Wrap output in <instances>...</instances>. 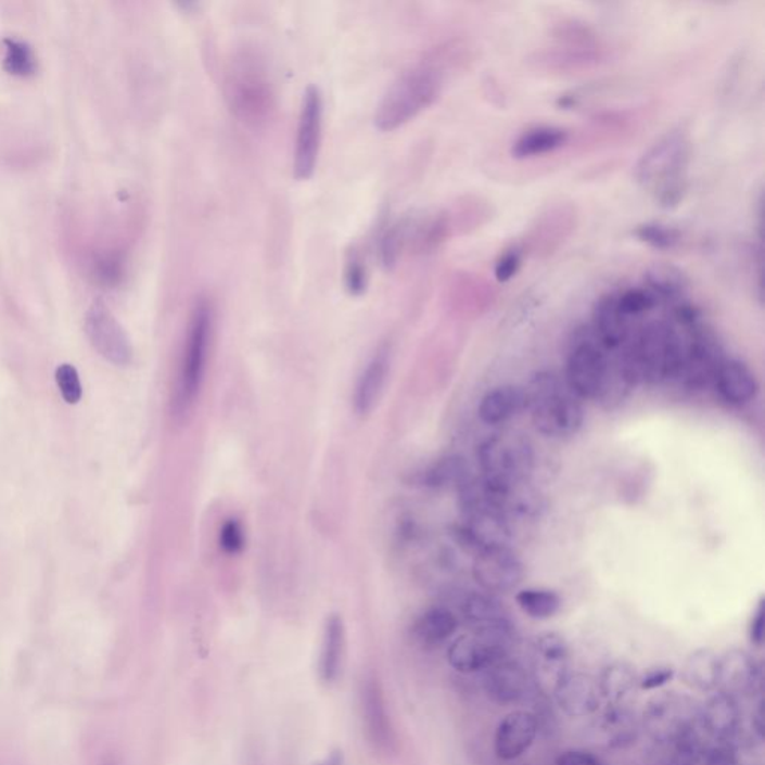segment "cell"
Listing matches in <instances>:
<instances>
[{
    "instance_id": "cell-33",
    "label": "cell",
    "mask_w": 765,
    "mask_h": 765,
    "mask_svg": "<svg viewBox=\"0 0 765 765\" xmlns=\"http://www.w3.org/2000/svg\"><path fill=\"white\" fill-rule=\"evenodd\" d=\"M470 468L462 456L451 455L438 459L437 462L420 471L415 477V483L431 489H447V487H461L470 481Z\"/></svg>"
},
{
    "instance_id": "cell-4",
    "label": "cell",
    "mask_w": 765,
    "mask_h": 765,
    "mask_svg": "<svg viewBox=\"0 0 765 765\" xmlns=\"http://www.w3.org/2000/svg\"><path fill=\"white\" fill-rule=\"evenodd\" d=\"M525 392L526 410L531 411L535 430L546 437H573L584 426L581 398L554 372H537L526 384Z\"/></svg>"
},
{
    "instance_id": "cell-49",
    "label": "cell",
    "mask_w": 765,
    "mask_h": 765,
    "mask_svg": "<svg viewBox=\"0 0 765 765\" xmlns=\"http://www.w3.org/2000/svg\"><path fill=\"white\" fill-rule=\"evenodd\" d=\"M316 765H346V761H344L343 752L335 751L329 753L327 758L320 761V763H317Z\"/></svg>"
},
{
    "instance_id": "cell-9",
    "label": "cell",
    "mask_w": 765,
    "mask_h": 765,
    "mask_svg": "<svg viewBox=\"0 0 765 765\" xmlns=\"http://www.w3.org/2000/svg\"><path fill=\"white\" fill-rule=\"evenodd\" d=\"M700 723V709L689 697L665 692L649 701L643 712V727L656 743L667 744L681 732Z\"/></svg>"
},
{
    "instance_id": "cell-32",
    "label": "cell",
    "mask_w": 765,
    "mask_h": 765,
    "mask_svg": "<svg viewBox=\"0 0 765 765\" xmlns=\"http://www.w3.org/2000/svg\"><path fill=\"white\" fill-rule=\"evenodd\" d=\"M601 739L610 749H624L636 743L638 725L636 716L621 704H610L598 723Z\"/></svg>"
},
{
    "instance_id": "cell-46",
    "label": "cell",
    "mask_w": 765,
    "mask_h": 765,
    "mask_svg": "<svg viewBox=\"0 0 765 765\" xmlns=\"http://www.w3.org/2000/svg\"><path fill=\"white\" fill-rule=\"evenodd\" d=\"M765 637V604L763 598H761L758 605L753 610L751 625H749V638H751V643L761 648L764 645Z\"/></svg>"
},
{
    "instance_id": "cell-45",
    "label": "cell",
    "mask_w": 765,
    "mask_h": 765,
    "mask_svg": "<svg viewBox=\"0 0 765 765\" xmlns=\"http://www.w3.org/2000/svg\"><path fill=\"white\" fill-rule=\"evenodd\" d=\"M675 668L668 667V665L649 668L646 670L643 676L638 677V687L643 689V691H653V689L665 687V685L675 679Z\"/></svg>"
},
{
    "instance_id": "cell-43",
    "label": "cell",
    "mask_w": 765,
    "mask_h": 765,
    "mask_svg": "<svg viewBox=\"0 0 765 765\" xmlns=\"http://www.w3.org/2000/svg\"><path fill=\"white\" fill-rule=\"evenodd\" d=\"M219 543L225 553L238 554L243 552L245 547V534L243 525H241L238 519H228V521L221 525Z\"/></svg>"
},
{
    "instance_id": "cell-20",
    "label": "cell",
    "mask_w": 765,
    "mask_h": 765,
    "mask_svg": "<svg viewBox=\"0 0 765 765\" xmlns=\"http://www.w3.org/2000/svg\"><path fill=\"white\" fill-rule=\"evenodd\" d=\"M758 661L747 650L731 649L719 656L717 664V689L729 696H743L760 687Z\"/></svg>"
},
{
    "instance_id": "cell-24",
    "label": "cell",
    "mask_w": 765,
    "mask_h": 765,
    "mask_svg": "<svg viewBox=\"0 0 765 765\" xmlns=\"http://www.w3.org/2000/svg\"><path fill=\"white\" fill-rule=\"evenodd\" d=\"M701 727L715 741H732L739 731L741 712L737 697L717 691L700 709Z\"/></svg>"
},
{
    "instance_id": "cell-50",
    "label": "cell",
    "mask_w": 765,
    "mask_h": 765,
    "mask_svg": "<svg viewBox=\"0 0 765 765\" xmlns=\"http://www.w3.org/2000/svg\"><path fill=\"white\" fill-rule=\"evenodd\" d=\"M101 765H118V763H117V761L109 758V760H105L104 763H102Z\"/></svg>"
},
{
    "instance_id": "cell-44",
    "label": "cell",
    "mask_w": 765,
    "mask_h": 765,
    "mask_svg": "<svg viewBox=\"0 0 765 765\" xmlns=\"http://www.w3.org/2000/svg\"><path fill=\"white\" fill-rule=\"evenodd\" d=\"M705 765H739V755L732 741H715L705 748L703 755Z\"/></svg>"
},
{
    "instance_id": "cell-10",
    "label": "cell",
    "mask_w": 765,
    "mask_h": 765,
    "mask_svg": "<svg viewBox=\"0 0 765 765\" xmlns=\"http://www.w3.org/2000/svg\"><path fill=\"white\" fill-rule=\"evenodd\" d=\"M323 129V97L317 86H308L301 104L293 170L296 180H310L319 162Z\"/></svg>"
},
{
    "instance_id": "cell-27",
    "label": "cell",
    "mask_w": 765,
    "mask_h": 765,
    "mask_svg": "<svg viewBox=\"0 0 765 765\" xmlns=\"http://www.w3.org/2000/svg\"><path fill=\"white\" fill-rule=\"evenodd\" d=\"M346 656V626L343 617L331 614L324 624L322 649L319 656V676L323 684L339 680Z\"/></svg>"
},
{
    "instance_id": "cell-3",
    "label": "cell",
    "mask_w": 765,
    "mask_h": 765,
    "mask_svg": "<svg viewBox=\"0 0 765 765\" xmlns=\"http://www.w3.org/2000/svg\"><path fill=\"white\" fill-rule=\"evenodd\" d=\"M225 98L233 116L250 126L271 118L277 94L267 61L255 50H241L226 67Z\"/></svg>"
},
{
    "instance_id": "cell-19",
    "label": "cell",
    "mask_w": 765,
    "mask_h": 765,
    "mask_svg": "<svg viewBox=\"0 0 765 765\" xmlns=\"http://www.w3.org/2000/svg\"><path fill=\"white\" fill-rule=\"evenodd\" d=\"M538 735V719L528 711L509 713L498 724L494 737V752L499 760L513 761L521 758L530 751Z\"/></svg>"
},
{
    "instance_id": "cell-11",
    "label": "cell",
    "mask_w": 765,
    "mask_h": 765,
    "mask_svg": "<svg viewBox=\"0 0 765 765\" xmlns=\"http://www.w3.org/2000/svg\"><path fill=\"white\" fill-rule=\"evenodd\" d=\"M687 334L684 364L677 380H680L689 390H703L713 382L717 368L725 359L723 347L704 323L689 329Z\"/></svg>"
},
{
    "instance_id": "cell-6",
    "label": "cell",
    "mask_w": 765,
    "mask_h": 765,
    "mask_svg": "<svg viewBox=\"0 0 765 765\" xmlns=\"http://www.w3.org/2000/svg\"><path fill=\"white\" fill-rule=\"evenodd\" d=\"M213 334V310L208 301L201 299L193 308L188 329V339L182 352L178 372L176 408L186 413L200 395L207 372L209 344Z\"/></svg>"
},
{
    "instance_id": "cell-38",
    "label": "cell",
    "mask_w": 765,
    "mask_h": 765,
    "mask_svg": "<svg viewBox=\"0 0 765 765\" xmlns=\"http://www.w3.org/2000/svg\"><path fill=\"white\" fill-rule=\"evenodd\" d=\"M616 303L617 308L622 313V316L632 322V319H638V317H643L649 315L650 311L655 310L660 301L653 295L649 289L645 285L641 288H628L624 291L616 292Z\"/></svg>"
},
{
    "instance_id": "cell-30",
    "label": "cell",
    "mask_w": 765,
    "mask_h": 765,
    "mask_svg": "<svg viewBox=\"0 0 765 765\" xmlns=\"http://www.w3.org/2000/svg\"><path fill=\"white\" fill-rule=\"evenodd\" d=\"M461 612L473 632L509 625L511 620L505 605L490 594L471 592L462 600Z\"/></svg>"
},
{
    "instance_id": "cell-34",
    "label": "cell",
    "mask_w": 765,
    "mask_h": 765,
    "mask_svg": "<svg viewBox=\"0 0 765 765\" xmlns=\"http://www.w3.org/2000/svg\"><path fill=\"white\" fill-rule=\"evenodd\" d=\"M597 685L601 699L610 704H621L638 685L636 668L628 662H612L601 670Z\"/></svg>"
},
{
    "instance_id": "cell-48",
    "label": "cell",
    "mask_w": 765,
    "mask_h": 765,
    "mask_svg": "<svg viewBox=\"0 0 765 765\" xmlns=\"http://www.w3.org/2000/svg\"><path fill=\"white\" fill-rule=\"evenodd\" d=\"M752 727H753V729H755L756 736H758L760 739H763L764 721H763V707H761V703L758 704V707H756V712L753 713Z\"/></svg>"
},
{
    "instance_id": "cell-47",
    "label": "cell",
    "mask_w": 765,
    "mask_h": 765,
    "mask_svg": "<svg viewBox=\"0 0 765 765\" xmlns=\"http://www.w3.org/2000/svg\"><path fill=\"white\" fill-rule=\"evenodd\" d=\"M554 765H602V763L590 752L571 749V751L559 753Z\"/></svg>"
},
{
    "instance_id": "cell-21",
    "label": "cell",
    "mask_w": 765,
    "mask_h": 765,
    "mask_svg": "<svg viewBox=\"0 0 765 765\" xmlns=\"http://www.w3.org/2000/svg\"><path fill=\"white\" fill-rule=\"evenodd\" d=\"M559 709L571 717H586L598 712L601 703L597 680L585 673H569L554 689Z\"/></svg>"
},
{
    "instance_id": "cell-18",
    "label": "cell",
    "mask_w": 765,
    "mask_h": 765,
    "mask_svg": "<svg viewBox=\"0 0 765 765\" xmlns=\"http://www.w3.org/2000/svg\"><path fill=\"white\" fill-rule=\"evenodd\" d=\"M483 673V688L494 703L513 705L528 699L534 681L518 662L506 658Z\"/></svg>"
},
{
    "instance_id": "cell-8",
    "label": "cell",
    "mask_w": 765,
    "mask_h": 765,
    "mask_svg": "<svg viewBox=\"0 0 765 765\" xmlns=\"http://www.w3.org/2000/svg\"><path fill=\"white\" fill-rule=\"evenodd\" d=\"M477 456L482 477L505 485L528 482L534 470L533 446L521 434H495L481 444Z\"/></svg>"
},
{
    "instance_id": "cell-2",
    "label": "cell",
    "mask_w": 765,
    "mask_h": 765,
    "mask_svg": "<svg viewBox=\"0 0 765 765\" xmlns=\"http://www.w3.org/2000/svg\"><path fill=\"white\" fill-rule=\"evenodd\" d=\"M444 81L446 61L442 54L416 63L383 94L375 110V128L392 132L413 120L442 97Z\"/></svg>"
},
{
    "instance_id": "cell-15",
    "label": "cell",
    "mask_w": 765,
    "mask_h": 765,
    "mask_svg": "<svg viewBox=\"0 0 765 765\" xmlns=\"http://www.w3.org/2000/svg\"><path fill=\"white\" fill-rule=\"evenodd\" d=\"M509 641L486 636V634H467L456 638L447 650L450 667L462 675L486 672L487 668L509 658Z\"/></svg>"
},
{
    "instance_id": "cell-42",
    "label": "cell",
    "mask_w": 765,
    "mask_h": 765,
    "mask_svg": "<svg viewBox=\"0 0 765 765\" xmlns=\"http://www.w3.org/2000/svg\"><path fill=\"white\" fill-rule=\"evenodd\" d=\"M55 380H58L59 390L67 404H77L81 399V383H79L78 372L73 365L65 364L59 367L55 371Z\"/></svg>"
},
{
    "instance_id": "cell-35",
    "label": "cell",
    "mask_w": 765,
    "mask_h": 765,
    "mask_svg": "<svg viewBox=\"0 0 765 765\" xmlns=\"http://www.w3.org/2000/svg\"><path fill=\"white\" fill-rule=\"evenodd\" d=\"M645 288L649 289L660 303L665 301V303L676 304L685 298L688 279L680 269L672 265H655L646 272Z\"/></svg>"
},
{
    "instance_id": "cell-23",
    "label": "cell",
    "mask_w": 765,
    "mask_h": 765,
    "mask_svg": "<svg viewBox=\"0 0 765 765\" xmlns=\"http://www.w3.org/2000/svg\"><path fill=\"white\" fill-rule=\"evenodd\" d=\"M592 332L605 352H617L629 339V320L617 308L616 293H605L594 305Z\"/></svg>"
},
{
    "instance_id": "cell-7",
    "label": "cell",
    "mask_w": 765,
    "mask_h": 765,
    "mask_svg": "<svg viewBox=\"0 0 765 765\" xmlns=\"http://www.w3.org/2000/svg\"><path fill=\"white\" fill-rule=\"evenodd\" d=\"M610 370V356L598 343L592 329L574 335L566 358L565 383L582 399H598L604 392Z\"/></svg>"
},
{
    "instance_id": "cell-26",
    "label": "cell",
    "mask_w": 765,
    "mask_h": 765,
    "mask_svg": "<svg viewBox=\"0 0 765 765\" xmlns=\"http://www.w3.org/2000/svg\"><path fill=\"white\" fill-rule=\"evenodd\" d=\"M525 387L506 384V386L495 387L483 396L479 406V416L486 425H501L517 418L526 410Z\"/></svg>"
},
{
    "instance_id": "cell-28",
    "label": "cell",
    "mask_w": 765,
    "mask_h": 765,
    "mask_svg": "<svg viewBox=\"0 0 765 765\" xmlns=\"http://www.w3.org/2000/svg\"><path fill=\"white\" fill-rule=\"evenodd\" d=\"M569 141L570 132L565 128L535 126L519 135L518 140L511 145L510 153L517 161H528V158L558 152L569 144Z\"/></svg>"
},
{
    "instance_id": "cell-39",
    "label": "cell",
    "mask_w": 765,
    "mask_h": 765,
    "mask_svg": "<svg viewBox=\"0 0 765 765\" xmlns=\"http://www.w3.org/2000/svg\"><path fill=\"white\" fill-rule=\"evenodd\" d=\"M5 67L8 73L17 77H29L37 69L34 50L20 39H7Z\"/></svg>"
},
{
    "instance_id": "cell-13",
    "label": "cell",
    "mask_w": 765,
    "mask_h": 765,
    "mask_svg": "<svg viewBox=\"0 0 765 765\" xmlns=\"http://www.w3.org/2000/svg\"><path fill=\"white\" fill-rule=\"evenodd\" d=\"M577 225L576 207L569 202H559L545 209L531 226L522 247L525 255L547 257L571 237Z\"/></svg>"
},
{
    "instance_id": "cell-31",
    "label": "cell",
    "mask_w": 765,
    "mask_h": 765,
    "mask_svg": "<svg viewBox=\"0 0 765 765\" xmlns=\"http://www.w3.org/2000/svg\"><path fill=\"white\" fill-rule=\"evenodd\" d=\"M717 664L719 655L711 649L693 650L680 668V679L685 687L697 692H712L717 689Z\"/></svg>"
},
{
    "instance_id": "cell-29",
    "label": "cell",
    "mask_w": 765,
    "mask_h": 765,
    "mask_svg": "<svg viewBox=\"0 0 765 765\" xmlns=\"http://www.w3.org/2000/svg\"><path fill=\"white\" fill-rule=\"evenodd\" d=\"M458 617L446 608H432L420 614L411 626L416 643L425 649H435L446 643L458 632Z\"/></svg>"
},
{
    "instance_id": "cell-37",
    "label": "cell",
    "mask_w": 765,
    "mask_h": 765,
    "mask_svg": "<svg viewBox=\"0 0 765 765\" xmlns=\"http://www.w3.org/2000/svg\"><path fill=\"white\" fill-rule=\"evenodd\" d=\"M632 233L640 243L660 250V252H670V250L679 247L681 243L679 229L660 224V221H648V224L637 225Z\"/></svg>"
},
{
    "instance_id": "cell-40",
    "label": "cell",
    "mask_w": 765,
    "mask_h": 765,
    "mask_svg": "<svg viewBox=\"0 0 765 765\" xmlns=\"http://www.w3.org/2000/svg\"><path fill=\"white\" fill-rule=\"evenodd\" d=\"M525 256V250H523L521 243L510 245L509 248H506L505 252L498 256L497 262H495V280H497L498 283H507V281L513 280L519 271H521Z\"/></svg>"
},
{
    "instance_id": "cell-17",
    "label": "cell",
    "mask_w": 765,
    "mask_h": 765,
    "mask_svg": "<svg viewBox=\"0 0 765 765\" xmlns=\"http://www.w3.org/2000/svg\"><path fill=\"white\" fill-rule=\"evenodd\" d=\"M86 331L94 348L110 362L128 365L132 360L128 336L101 301L87 313Z\"/></svg>"
},
{
    "instance_id": "cell-12",
    "label": "cell",
    "mask_w": 765,
    "mask_h": 765,
    "mask_svg": "<svg viewBox=\"0 0 765 765\" xmlns=\"http://www.w3.org/2000/svg\"><path fill=\"white\" fill-rule=\"evenodd\" d=\"M359 711L368 743L375 752L391 755L396 751L395 727L379 679L365 677L359 688Z\"/></svg>"
},
{
    "instance_id": "cell-1",
    "label": "cell",
    "mask_w": 765,
    "mask_h": 765,
    "mask_svg": "<svg viewBox=\"0 0 765 765\" xmlns=\"http://www.w3.org/2000/svg\"><path fill=\"white\" fill-rule=\"evenodd\" d=\"M691 138L687 129L668 130L638 158L634 177L658 207L675 209L687 196Z\"/></svg>"
},
{
    "instance_id": "cell-5",
    "label": "cell",
    "mask_w": 765,
    "mask_h": 765,
    "mask_svg": "<svg viewBox=\"0 0 765 765\" xmlns=\"http://www.w3.org/2000/svg\"><path fill=\"white\" fill-rule=\"evenodd\" d=\"M625 358L638 382L660 384L677 380L685 356V339L676 324L655 320L637 332Z\"/></svg>"
},
{
    "instance_id": "cell-25",
    "label": "cell",
    "mask_w": 765,
    "mask_h": 765,
    "mask_svg": "<svg viewBox=\"0 0 765 765\" xmlns=\"http://www.w3.org/2000/svg\"><path fill=\"white\" fill-rule=\"evenodd\" d=\"M713 383L721 398L732 406H744L758 394L755 374L739 359H724L717 368Z\"/></svg>"
},
{
    "instance_id": "cell-16",
    "label": "cell",
    "mask_w": 765,
    "mask_h": 765,
    "mask_svg": "<svg viewBox=\"0 0 765 765\" xmlns=\"http://www.w3.org/2000/svg\"><path fill=\"white\" fill-rule=\"evenodd\" d=\"M570 649L565 638L558 633H545L535 638L533 653V681L546 696L569 675Z\"/></svg>"
},
{
    "instance_id": "cell-22",
    "label": "cell",
    "mask_w": 765,
    "mask_h": 765,
    "mask_svg": "<svg viewBox=\"0 0 765 765\" xmlns=\"http://www.w3.org/2000/svg\"><path fill=\"white\" fill-rule=\"evenodd\" d=\"M392 353L387 344L377 348L372 358L365 365L362 374L356 383L353 395V408L359 416L370 415L386 386L391 372Z\"/></svg>"
},
{
    "instance_id": "cell-14",
    "label": "cell",
    "mask_w": 765,
    "mask_h": 765,
    "mask_svg": "<svg viewBox=\"0 0 765 765\" xmlns=\"http://www.w3.org/2000/svg\"><path fill=\"white\" fill-rule=\"evenodd\" d=\"M473 574L485 592L507 594L521 585L523 564L510 546L486 547L475 554Z\"/></svg>"
},
{
    "instance_id": "cell-41",
    "label": "cell",
    "mask_w": 765,
    "mask_h": 765,
    "mask_svg": "<svg viewBox=\"0 0 765 765\" xmlns=\"http://www.w3.org/2000/svg\"><path fill=\"white\" fill-rule=\"evenodd\" d=\"M344 277H346V288L350 295H364L368 285V272L365 262L358 253L352 252L350 256H348Z\"/></svg>"
},
{
    "instance_id": "cell-36",
    "label": "cell",
    "mask_w": 765,
    "mask_h": 765,
    "mask_svg": "<svg viewBox=\"0 0 765 765\" xmlns=\"http://www.w3.org/2000/svg\"><path fill=\"white\" fill-rule=\"evenodd\" d=\"M517 602L522 612L533 620H550L561 610L562 601L554 590L528 588L519 590Z\"/></svg>"
}]
</instances>
